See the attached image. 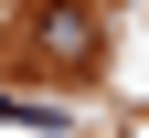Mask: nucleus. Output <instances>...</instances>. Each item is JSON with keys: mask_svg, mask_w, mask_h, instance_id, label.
Here are the masks:
<instances>
[{"mask_svg": "<svg viewBox=\"0 0 149 138\" xmlns=\"http://www.w3.org/2000/svg\"><path fill=\"white\" fill-rule=\"evenodd\" d=\"M32 53H43L53 74H85V64H96V11H85V0H43V21H32Z\"/></svg>", "mask_w": 149, "mask_h": 138, "instance_id": "nucleus-1", "label": "nucleus"}]
</instances>
